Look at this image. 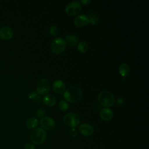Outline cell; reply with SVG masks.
Listing matches in <instances>:
<instances>
[{"label":"cell","instance_id":"obj_1","mask_svg":"<svg viewBox=\"0 0 149 149\" xmlns=\"http://www.w3.org/2000/svg\"><path fill=\"white\" fill-rule=\"evenodd\" d=\"M82 96L81 90L77 87L72 86L67 88L63 93L64 98L68 102L75 103L79 101Z\"/></svg>","mask_w":149,"mask_h":149},{"label":"cell","instance_id":"obj_2","mask_svg":"<svg viewBox=\"0 0 149 149\" xmlns=\"http://www.w3.org/2000/svg\"><path fill=\"white\" fill-rule=\"evenodd\" d=\"M47 134L45 131L41 127H37L33 129L30 133V140L34 144L41 145L46 139Z\"/></svg>","mask_w":149,"mask_h":149},{"label":"cell","instance_id":"obj_3","mask_svg":"<svg viewBox=\"0 0 149 149\" xmlns=\"http://www.w3.org/2000/svg\"><path fill=\"white\" fill-rule=\"evenodd\" d=\"M98 101L102 106L109 107L113 105L115 102V98L113 94L110 92L103 91L98 94Z\"/></svg>","mask_w":149,"mask_h":149},{"label":"cell","instance_id":"obj_4","mask_svg":"<svg viewBox=\"0 0 149 149\" xmlns=\"http://www.w3.org/2000/svg\"><path fill=\"white\" fill-rule=\"evenodd\" d=\"M63 121L66 125L75 128L80 123V117L76 113L70 112L63 116Z\"/></svg>","mask_w":149,"mask_h":149},{"label":"cell","instance_id":"obj_5","mask_svg":"<svg viewBox=\"0 0 149 149\" xmlns=\"http://www.w3.org/2000/svg\"><path fill=\"white\" fill-rule=\"evenodd\" d=\"M66 48V42L62 38H56L53 40L51 45V49L52 52L55 54L62 53Z\"/></svg>","mask_w":149,"mask_h":149},{"label":"cell","instance_id":"obj_6","mask_svg":"<svg viewBox=\"0 0 149 149\" xmlns=\"http://www.w3.org/2000/svg\"><path fill=\"white\" fill-rule=\"evenodd\" d=\"M51 85L49 80L45 78L40 79L37 84V93L39 95H44L50 90Z\"/></svg>","mask_w":149,"mask_h":149},{"label":"cell","instance_id":"obj_7","mask_svg":"<svg viewBox=\"0 0 149 149\" xmlns=\"http://www.w3.org/2000/svg\"><path fill=\"white\" fill-rule=\"evenodd\" d=\"M81 9V6L79 1H72L68 3L65 8L66 13L70 16L78 14Z\"/></svg>","mask_w":149,"mask_h":149},{"label":"cell","instance_id":"obj_8","mask_svg":"<svg viewBox=\"0 0 149 149\" xmlns=\"http://www.w3.org/2000/svg\"><path fill=\"white\" fill-rule=\"evenodd\" d=\"M40 125L43 129L51 130L55 126V123L54 120L49 116H44L40 120Z\"/></svg>","mask_w":149,"mask_h":149},{"label":"cell","instance_id":"obj_9","mask_svg":"<svg viewBox=\"0 0 149 149\" xmlns=\"http://www.w3.org/2000/svg\"><path fill=\"white\" fill-rule=\"evenodd\" d=\"M79 132L84 136H90L94 133V127L88 123H83L79 126Z\"/></svg>","mask_w":149,"mask_h":149},{"label":"cell","instance_id":"obj_10","mask_svg":"<svg viewBox=\"0 0 149 149\" xmlns=\"http://www.w3.org/2000/svg\"><path fill=\"white\" fill-rule=\"evenodd\" d=\"M13 35L12 29L8 26H4L0 29V38L3 40L10 39Z\"/></svg>","mask_w":149,"mask_h":149},{"label":"cell","instance_id":"obj_11","mask_svg":"<svg viewBox=\"0 0 149 149\" xmlns=\"http://www.w3.org/2000/svg\"><path fill=\"white\" fill-rule=\"evenodd\" d=\"M89 23L88 16L84 15H80L77 16L74 21V24L77 27H83Z\"/></svg>","mask_w":149,"mask_h":149},{"label":"cell","instance_id":"obj_12","mask_svg":"<svg viewBox=\"0 0 149 149\" xmlns=\"http://www.w3.org/2000/svg\"><path fill=\"white\" fill-rule=\"evenodd\" d=\"M65 87L64 83L62 80H59L54 81L52 84V88L54 91L58 94L63 93L65 90Z\"/></svg>","mask_w":149,"mask_h":149},{"label":"cell","instance_id":"obj_13","mask_svg":"<svg viewBox=\"0 0 149 149\" xmlns=\"http://www.w3.org/2000/svg\"><path fill=\"white\" fill-rule=\"evenodd\" d=\"M112 116L113 113L112 110L108 108L102 109L100 112V116L101 119L104 121L109 120L112 118Z\"/></svg>","mask_w":149,"mask_h":149},{"label":"cell","instance_id":"obj_14","mask_svg":"<svg viewBox=\"0 0 149 149\" xmlns=\"http://www.w3.org/2000/svg\"><path fill=\"white\" fill-rule=\"evenodd\" d=\"M42 100L44 103L49 107H52L55 105L56 102V98L52 94H47L44 97Z\"/></svg>","mask_w":149,"mask_h":149},{"label":"cell","instance_id":"obj_15","mask_svg":"<svg viewBox=\"0 0 149 149\" xmlns=\"http://www.w3.org/2000/svg\"><path fill=\"white\" fill-rule=\"evenodd\" d=\"M119 72L123 77L127 76L130 72V68L129 65L125 63H122L119 67Z\"/></svg>","mask_w":149,"mask_h":149},{"label":"cell","instance_id":"obj_16","mask_svg":"<svg viewBox=\"0 0 149 149\" xmlns=\"http://www.w3.org/2000/svg\"><path fill=\"white\" fill-rule=\"evenodd\" d=\"M65 42L70 46H74L78 44V38L73 34H69L66 37Z\"/></svg>","mask_w":149,"mask_h":149},{"label":"cell","instance_id":"obj_17","mask_svg":"<svg viewBox=\"0 0 149 149\" xmlns=\"http://www.w3.org/2000/svg\"><path fill=\"white\" fill-rule=\"evenodd\" d=\"M38 125V119L36 118L31 117L28 119L26 122V126L29 129H34Z\"/></svg>","mask_w":149,"mask_h":149},{"label":"cell","instance_id":"obj_18","mask_svg":"<svg viewBox=\"0 0 149 149\" xmlns=\"http://www.w3.org/2000/svg\"><path fill=\"white\" fill-rule=\"evenodd\" d=\"M88 18L89 22H90L92 24H95L97 23H98L100 21L99 17L97 16L96 13H90Z\"/></svg>","mask_w":149,"mask_h":149},{"label":"cell","instance_id":"obj_19","mask_svg":"<svg viewBox=\"0 0 149 149\" xmlns=\"http://www.w3.org/2000/svg\"><path fill=\"white\" fill-rule=\"evenodd\" d=\"M29 99L35 101L36 102H39L41 101V97L37 93V92L35 91H31L29 94L28 95Z\"/></svg>","mask_w":149,"mask_h":149},{"label":"cell","instance_id":"obj_20","mask_svg":"<svg viewBox=\"0 0 149 149\" xmlns=\"http://www.w3.org/2000/svg\"><path fill=\"white\" fill-rule=\"evenodd\" d=\"M77 49L80 52H85L88 49V45L85 41H80L77 44Z\"/></svg>","mask_w":149,"mask_h":149},{"label":"cell","instance_id":"obj_21","mask_svg":"<svg viewBox=\"0 0 149 149\" xmlns=\"http://www.w3.org/2000/svg\"><path fill=\"white\" fill-rule=\"evenodd\" d=\"M59 108L61 111H65L68 109L69 107V104L68 103L65 101V100H62L59 102Z\"/></svg>","mask_w":149,"mask_h":149},{"label":"cell","instance_id":"obj_22","mask_svg":"<svg viewBox=\"0 0 149 149\" xmlns=\"http://www.w3.org/2000/svg\"><path fill=\"white\" fill-rule=\"evenodd\" d=\"M58 32H59V30H58V29L57 26L54 25V26H52L50 27L49 33L52 36L56 37L58 34Z\"/></svg>","mask_w":149,"mask_h":149},{"label":"cell","instance_id":"obj_23","mask_svg":"<svg viewBox=\"0 0 149 149\" xmlns=\"http://www.w3.org/2000/svg\"><path fill=\"white\" fill-rule=\"evenodd\" d=\"M69 134L73 138L76 137L77 136V130L75 128L70 129V130H69Z\"/></svg>","mask_w":149,"mask_h":149},{"label":"cell","instance_id":"obj_24","mask_svg":"<svg viewBox=\"0 0 149 149\" xmlns=\"http://www.w3.org/2000/svg\"><path fill=\"white\" fill-rule=\"evenodd\" d=\"M24 149H36V147L33 143L31 142H27L24 144Z\"/></svg>","mask_w":149,"mask_h":149},{"label":"cell","instance_id":"obj_25","mask_svg":"<svg viewBox=\"0 0 149 149\" xmlns=\"http://www.w3.org/2000/svg\"><path fill=\"white\" fill-rule=\"evenodd\" d=\"M44 115H45V111L42 109H38L36 112V115L37 116H38V118L43 117Z\"/></svg>","mask_w":149,"mask_h":149},{"label":"cell","instance_id":"obj_26","mask_svg":"<svg viewBox=\"0 0 149 149\" xmlns=\"http://www.w3.org/2000/svg\"><path fill=\"white\" fill-rule=\"evenodd\" d=\"M80 2L82 3L83 4L86 5H88L90 3V0H84V1H80Z\"/></svg>","mask_w":149,"mask_h":149}]
</instances>
